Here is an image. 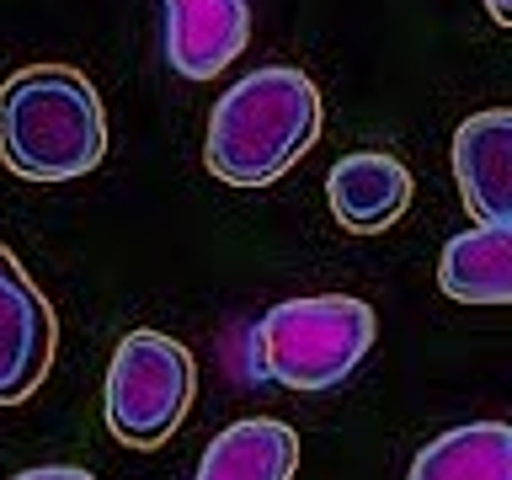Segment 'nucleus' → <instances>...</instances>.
I'll use <instances>...</instances> for the list:
<instances>
[{
    "mask_svg": "<svg viewBox=\"0 0 512 480\" xmlns=\"http://www.w3.org/2000/svg\"><path fill=\"white\" fill-rule=\"evenodd\" d=\"M246 0H166V59L182 80H214L246 54Z\"/></svg>",
    "mask_w": 512,
    "mask_h": 480,
    "instance_id": "nucleus-8",
    "label": "nucleus"
},
{
    "mask_svg": "<svg viewBox=\"0 0 512 480\" xmlns=\"http://www.w3.org/2000/svg\"><path fill=\"white\" fill-rule=\"evenodd\" d=\"M59 352V320L27 267L0 246V406L38 395Z\"/></svg>",
    "mask_w": 512,
    "mask_h": 480,
    "instance_id": "nucleus-5",
    "label": "nucleus"
},
{
    "mask_svg": "<svg viewBox=\"0 0 512 480\" xmlns=\"http://www.w3.org/2000/svg\"><path fill=\"white\" fill-rule=\"evenodd\" d=\"M107 155L102 91L75 64H22L0 80V166L22 182H75Z\"/></svg>",
    "mask_w": 512,
    "mask_h": 480,
    "instance_id": "nucleus-1",
    "label": "nucleus"
},
{
    "mask_svg": "<svg viewBox=\"0 0 512 480\" xmlns=\"http://www.w3.org/2000/svg\"><path fill=\"white\" fill-rule=\"evenodd\" d=\"M406 480H512V427L470 422L448 427L411 459Z\"/></svg>",
    "mask_w": 512,
    "mask_h": 480,
    "instance_id": "nucleus-11",
    "label": "nucleus"
},
{
    "mask_svg": "<svg viewBox=\"0 0 512 480\" xmlns=\"http://www.w3.org/2000/svg\"><path fill=\"white\" fill-rule=\"evenodd\" d=\"M480 6H486V16H491L496 27H507V22H512V0H480Z\"/></svg>",
    "mask_w": 512,
    "mask_h": 480,
    "instance_id": "nucleus-13",
    "label": "nucleus"
},
{
    "mask_svg": "<svg viewBox=\"0 0 512 480\" xmlns=\"http://www.w3.org/2000/svg\"><path fill=\"white\" fill-rule=\"evenodd\" d=\"M448 160H454V182L470 219L512 230V112L507 107L470 112L454 128Z\"/></svg>",
    "mask_w": 512,
    "mask_h": 480,
    "instance_id": "nucleus-6",
    "label": "nucleus"
},
{
    "mask_svg": "<svg viewBox=\"0 0 512 480\" xmlns=\"http://www.w3.org/2000/svg\"><path fill=\"white\" fill-rule=\"evenodd\" d=\"M11 480H96V475L80 470V464H38V470H22Z\"/></svg>",
    "mask_w": 512,
    "mask_h": 480,
    "instance_id": "nucleus-12",
    "label": "nucleus"
},
{
    "mask_svg": "<svg viewBox=\"0 0 512 480\" xmlns=\"http://www.w3.org/2000/svg\"><path fill=\"white\" fill-rule=\"evenodd\" d=\"M192 395H198V363L176 336L139 326L112 347L107 384H102V411L107 427L123 448H150L171 443V432L187 422Z\"/></svg>",
    "mask_w": 512,
    "mask_h": 480,
    "instance_id": "nucleus-4",
    "label": "nucleus"
},
{
    "mask_svg": "<svg viewBox=\"0 0 512 480\" xmlns=\"http://www.w3.org/2000/svg\"><path fill=\"white\" fill-rule=\"evenodd\" d=\"M379 336L374 304L352 294H304L283 299L256 320L251 363L256 374L283 384V390H336L358 374Z\"/></svg>",
    "mask_w": 512,
    "mask_h": 480,
    "instance_id": "nucleus-3",
    "label": "nucleus"
},
{
    "mask_svg": "<svg viewBox=\"0 0 512 480\" xmlns=\"http://www.w3.org/2000/svg\"><path fill=\"white\" fill-rule=\"evenodd\" d=\"M299 470V432L272 416H246L224 427L192 480H294Z\"/></svg>",
    "mask_w": 512,
    "mask_h": 480,
    "instance_id": "nucleus-9",
    "label": "nucleus"
},
{
    "mask_svg": "<svg viewBox=\"0 0 512 480\" xmlns=\"http://www.w3.org/2000/svg\"><path fill=\"white\" fill-rule=\"evenodd\" d=\"M320 139V91L294 64L240 75L214 102L203 160L224 187H272L310 155Z\"/></svg>",
    "mask_w": 512,
    "mask_h": 480,
    "instance_id": "nucleus-2",
    "label": "nucleus"
},
{
    "mask_svg": "<svg viewBox=\"0 0 512 480\" xmlns=\"http://www.w3.org/2000/svg\"><path fill=\"white\" fill-rule=\"evenodd\" d=\"M438 288L459 304H507L512 299V230L470 224L438 256Z\"/></svg>",
    "mask_w": 512,
    "mask_h": 480,
    "instance_id": "nucleus-10",
    "label": "nucleus"
},
{
    "mask_svg": "<svg viewBox=\"0 0 512 480\" xmlns=\"http://www.w3.org/2000/svg\"><path fill=\"white\" fill-rule=\"evenodd\" d=\"M411 171L390 150H352L326 171V203L331 219L352 235H384L411 208Z\"/></svg>",
    "mask_w": 512,
    "mask_h": 480,
    "instance_id": "nucleus-7",
    "label": "nucleus"
}]
</instances>
